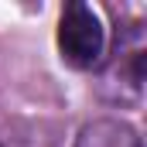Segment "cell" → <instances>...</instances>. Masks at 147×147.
I'll list each match as a JSON object with an SVG mask.
<instances>
[{
  "label": "cell",
  "mask_w": 147,
  "mask_h": 147,
  "mask_svg": "<svg viewBox=\"0 0 147 147\" xmlns=\"http://www.w3.org/2000/svg\"><path fill=\"white\" fill-rule=\"evenodd\" d=\"M106 86H110L113 99H137L144 89V48L120 41L116 58L106 69Z\"/></svg>",
  "instance_id": "7a4b0ae2"
},
{
  "label": "cell",
  "mask_w": 147,
  "mask_h": 147,
  "mask_svg": "<svg viewBox=\"0 0 147 147\" xmlns=\"http://www.w3.org/2000/svg\"><path fill=\"white\" fill-rule=\"evenodd\" d=\"M75 147H144V140L127 120L99 116V120H92V123H86L79 130Z\"/></svg>",
  "instance_id": "3957f363"
},
{
  "label": "cell",
  "mask_w": 147,
  "mask_h": 147,
  "mask_svg": "<svg viewBox=\"0 0 147 147\" xmlns=\"http://www.w3.org/2000/svg\"><path fill=\"white\" fill-rule=\"evenodd\" d=\"M58 51L75 69H92L106 55V28L89 3H69L58 17Z\"/></svg>",
  "instance_id": "6da1fadb"
}]
</instances>
